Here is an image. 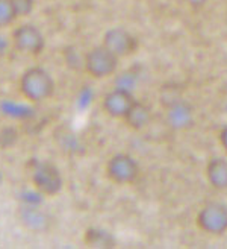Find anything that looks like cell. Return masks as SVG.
<instances>
[{"label": "cell", "instance_id": "6da1fadb", "mask_svg": "<svg viewBox=\"0 0 227 249\" xmlns=\"http://www.w3.org/2000/svg\"><path fill=\"white\" fill-rule=\"evenodd\" d=\"M18 90L32 104L46 102L55 93V79L43 67H29L20 76Z\"/></svg>", "mask_w": 227, "mask_h": 249}, {"label": "cell", "instance_id": "7a4b0ae2", "mask_svg": "<svg viewBox=\"0 0 227 249\" xmlns=\"http://www.w3.org/2000/svg\"><path fill=\"white\" fill-rule=\"evenodd\" d=\"M120 58L103 44L91 47L83 55V69L94 79H105L118 70Z\"/></svg>", "mask_w": 227, "mask_h": 249}, {"label": "cell", "instance_id": "3957f363", "mask_svg": "<svg viewBox=\"0 0 227 249\" xmlns=\"http://www.w3.org/2000/svg\"><path fill=\"white\" fill-rule=\"evenodd\" d=\"M105 173L111 182L117 185H129L140 178L141 167L132 155L118 152L106 161Z\"/></svg>", "mask_w": 227, "mask_h": 249}, {"label": "cell", "instance_id": "277c9868", "mask_svg": "<svg viewBox=\"0 0 227 249\" xmlns=\"http://www.w3.org/2000/svg\"><path fill=\"white\" fill-rule=\"evenodd\" d=\"M31 181L33 189L47 197L59 195L64 187V178H62L59 169L49 161H41L33 166L31 172Z\"/></svg>", "mask_w": 227, "mask_h": 249}, {"label": "cell", "instance_id": "5b68a950", "mask_svg": "<svg viewBox=\"0 0 227 249\" xmlns=\"http://www.w3.org/2000/svg\"><path fill=\"white\" fill-rule=\"evenodd\" d=\"M11 43L17 52L28 56L40 55L46 47V38L43 32L32 23L18 24L11 34Z\"/></svg>", "mask_w": 227, "mask_h": 249}, {"label": "cell", "instance_id": "8992f818", "mask_svg": "<svg viewBox=\"0 0 227 249\" xmlns=\"http://www.w3.org/2000/svg\"><path fill=\"white\" fill-rule=\"evenodd\" d=\"M195 223L200 231L209 235H223L227 232V205L223 202H208L198 210Z\"/></svg>", "mask_w": 227, "mask_h": 249}, {"label": "cell", "instance_id": "52a82bcc", "mask_svg": "<svg viewBox=\"0 0 227 249\" xmlns=\"http://www.w3.org/2000/svg\"><path fill=\"white\" fill-rule=\"evenodd\" d=\"M102 44L106 46L112 53H115L120 59L128 58L136 53L140 49V40L130 31L124 28H111L103 34Z\"/></svg>", "mask_w": 227, "mask_h": 249}, {"label": "cell", "instance_id": "ba28073f", "mask_svg": "<svg viewBox=\"0 0 227 249\" xmlns=\"http://www.w3.org/2000/svg\"><path fill=\"white\" fill-rule=\"evenodd\" d=\"M135 96L130 90L124 87H117L111 91H108L102 101V108L105 113L112 119H124V116L129 113V109L135 104Z\"/></svg>", "mask_w": 227, "mask_h": 249}, {"label": "cell", "instance_id": "9c48e42d", "mask_svg": "<svg viewBox=\"0 0 227 249\" xmlns=\"http://www.w3.org/2000/svg\"><path fill=\"white\" fill-rule=\"evenodd\" d=\"M165 109H167V120L170 123V126L176 131H185L191 126L194 122L193 108L188 104H185L183 101L176 102L167 107Z\"/></svg>", "mask_w": 227, "mask_h": 249}, {"label": "cell", "instance_id": "30bf717a", "mask_svg": "<svg viewBox=\"0 0 227 249\" xmlns=\"http://www.w3.org/2000/svg\"><path fill=\"white\" fill-rule=\"evenodd\" d=\"M18 219L29 231L43 232L50 227V216L35 207H21L18 210Z\"/></svg>", "mask_w": 227, "mask_h": 249}, {"label": "cell", "instance_id": "8fae6325", "mask_svg": "<svg viewBox=\"0 0 227 249\" xmlns=\"http://www.w3.org/2000/svg\"><path fill=\"white\" fill-rule=\"evenodd\" d=\"M124 123L133 131H143L146 129L148 124L153 120V113H151V108L141 101H135L132 108L129 109V113L124 116Z\"/></svg>", "mask_w": 227, "mask_h": 249}, {"label": "cell", "instance_id": "7c38bea8", "mask_svg": "<svg viewBox=\"0 0 227 249\" xmlns=\"http://www.w3.org/2000/svg\"><path fill=\"white\" fill-rule=\"evenodd\" d=\"M83 243L91 249H114L117 246V239L102 227H90L83 232Z\"/></svg>", "mask_w": 227, "mask_h": 249}, {"label": "cell", "instance_id": "4fadbf2b", "mask_svg": "<svg viewBox=\"0 0 227 249\" xmlns=\"http://www.w3.org/2000/svg\"><path fill=\"white\" fill-rule=\"evenodd\" d=\"M206 179L217 190H227V158L213 157L206 164Z\"/></svg>", "mask_w": 227, "mask_h": 249}, {"label": "cell", "instance_id": "5bb4252c", "mask_svg": "<svg viewBox=\"0 0 227 249\" xmlns=\"http://www.w3.org/2000/svg\"><path fill=\"white\" fill-rule=\"evenodd\" d=\"M17 20V16L14 12L9 0H0V29L8 28Z\"/></svg>", "mask_w": 227, "mask_h": 249}, {"label": "cell", "instance_id": "9a60e30c", "mask_svg": "<svg viewBox=\"0 0 227 249\" xmlns=\"http://www.w3.org/2000/svg\"><path fill=\"white\" fill-rule=\"evenodd\" d=\"M17 18H24L32 14L35 8V0H9Z\"/></svg>", "mask_w": 227, "mask_h": 249}, {"label": "cell", "instance_id": "2e32d148", "mask_svg": "<svg viewBox=\"0 0 227 249\" xmlns=\"http://www.w3.org/2000/svg\"><path fill=\"white\" fill-rule=\"evenodd\" d=\"M18 139V134L14 128H3L0 131V147L14 146Z\"/></svg>", "mask_w": 227, "mask_h": 249}, {"label": "cell", "instance_id": "e0dca14e", "mask_svg": "<svg viewBox=\"0 0 227 249\" xmlns=\"http://www.w3.org/2000/svg\"><path fill=\"white\" fill-rule=\"evenodd\" d=\"M183 2L193 9H201V8H205L208 5L209 0H183Z\"/></svg>", "mask_w": 227, "mask_h": 249}, {"label": "cell", "instance_id": "ac0fdd59", "mask_svg": "<svg viewBox=\"0 0 227 249\" xmlns=\"http://www.w3.org/2000/svg\"><path fill=\"white\" fill-rule=\"evenodd\" d=\"M218 142H220L221 147L224 149V152L227 154V124L221 128V131L218 134Z\"/></svg>", "mask_w": 227, "mask_h": 249}]
</instances>
